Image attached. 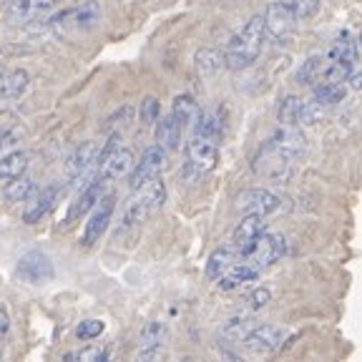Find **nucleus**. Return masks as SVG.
<instances>
[{
    "label": "nucleus",
    "instance_id": "obj_1",
    "mask_svg": "<svg viewBox=\"0 0 362 362\" xmlns=\"http://www.w3.org/2000/svg\"><path fill=\"white\" fill-rule=\"evenodd\" d=\"M302 151H305V136L297 134L292 126H287L282 134L272 136L269 141L257 151L252 169L262 179L277 181L279 184V181L289 179L294 161L300 158Z\"/></svg>",
    "mask_w": 362,
    "mask_h": 362
},
{
    "label": "nucleus",
    "instance_id": "obj_2",
    "mask_svg": "<svg viewBox=\"0 0 362 362\" xmlns=\"http://www.w3.org/2000/svg\"><path fill=\"white\" fill-rule=\"evenodd\" d=\"M264 23H262V16L249 18V23L234 35L224 48V66L232 68V71H242V68H249L252 63L259 58L262 48H264Z\"/></svg>",
    "mask_w": 362,
    "mask_h": 362
},
{
    "label": "nucleus",
    "instance_id": "obj_3",
    "mask_svg": "<svg viewBox=\"0 0 362 362\" xmlns=\"http://www.w3.org/2000/svg\"><path fill=\"white\" fill-rule=\"evenodd\" d=\"M166 204V184L158 176L148 179L144 187L134 189L124 206V226H141L151 214Z\"/></svg>",
    "mask_w": 362,
    "mask_h": 362
},
{
    "label": "nucleus",
    "instance_id": "obj_4",
    "mask_svg": "<svg viewBox=\"0 0 362 362\" xmlns=\"http://www.w3.org/2000/svg\"><path fill=\"white\" fill-rule=\"evenodd\" d=\"M98 158H101V144L98 141H83L66 161L68 179L76 181V187L78 189H83L86 179H96L93 169L98 166Z\"/></svg>",
    "mask_w": 362,
    "mask_h": 362
},
{
    "label": "nucleus",
    "instance_id": "obj_5",
    "mask_svg": "<svg viewBox=\"0 0 362 362\" xmlns=\"http://www.w3.org/2000/svg\"><path fill=\"white\" fill-rule=\"evenodd\" d=\"M284 252H287L284 237L264 232L255 244H252V247L247 249V252H244V255H239V259L247 262L249 267H255L257 272H262V269H267V267L274 264V262L282 259Z\"/></svg>",
    "mask_w": 362,
    "mask_h": 362
},
{
    "label": "nucleus",
    "instance_id": "obj_6",
    "mask_svg": "<svg viewBox=\"0 0 362 362\" xmlns=\"http://www.w3.org/2000/svg\"><path fill=\"white\" fill-rule=\"evenodd\" d=\"M234 209L242 216H269L282 209V199L269 189H244L234 199Z\"/></svg>",
    "mask_w": 362,
    "mask_h": 362
},
{
    "label": "nucleus",
    "instance_id": "obj_7",
    "mask_svg": "<svg viewBox=\"0 0 362 362\" xmlns=\"http://www.w3.org/2000/svg\"><path fill=\"white\" fill-rule=\"evenodd\" d=\"M297 21L300 18L294 16L287 6H282L279 0L269 3L262 16V23H264V33L269 35L274 43H289L292 35L297 33Z\"/></svg>",
    "mask_w": 362,
    "mask_h": 362
},
{
    "label": "nucleus",
    "instance_id": "obj_8",
    "mask_svg": "<svg viewBox=\"0 0 362 362\" xmlns=\"http://www.w3.org/2000/svg\"><path fill=\"white\" fill-rule=\"evenodd\" d=\"M119 134L111 136V141H108L106 148H101V158H98V174L103 181L108 179H121V176H126L131 169H134L136 158H134V151L131 148H124V146H116L113 144V139H116Z\"/></svg>",
    "mask_w": 362,
    "mask_h": 362
},
{
    "label": "nucleus",
    "instance_id": "obj_9",
    "mask_svg": "<svg viewBox=\"0 0 362 362\" xmlns=\"http://www.w3.org/2000/svg\"><path fill=\"white\" fill-rule=\"evenodd\" d=\"M284 339H287V329L277 325H255L244 334L242 345L249 355H272L284 345Z\"/></svg>",
    "mask_w": 362,
    "mask_h": 362
},
{
    "label": "nucleus",
    "instance_id": "obj_10",
    "mask_svg": "<svg viewBox=\"0 0 362 362\" xmlns=\"http://www.w3.org/2000/svg\"><path fill=\"white\" fill-rule=\"evenodd\" d=\"M58 8V0H11L6 3V16L13 25H28L48 18Z\"/></svg>",
    "mask_w": 362,
    "mask_h": 362
},
{
    "label": "nucleus",
    "instance_id": "obj_11",
    "mask_svg": "<svg viewBox=\"0 0 362 362\" xmlns=\"http://www.w3.org/2000/svg\"><path fill=\"white\" fill-rule=\"evenodd\" d=\"M113 209H116V197L113 194H106V197L98 199L96 206H93V214H90V219L83 226V234H81V244L83 247H93L103 237V232L111 224Z\"/></svg>",
    "mask_w": 362,
    "mask_h": 362
},
{
    "label": "nucleus",
    "instance_id": "obj_12",
    "mask_svg": "<svg viewBox=\"0 0 362 362\" xmlns=\"http://www.w3.org/2000/svg\"><path fill=\"white\" fill-rule=\"evenodd\" d=\"M18 277L25 279V282L30 284H45L53 279V262L48 259V255H43V252H38V249H33V252H28V255H23L21 262H18Z\"/></svg>",
    "mask_w": 362,
    "mask_h": 362
},
{
    "label": "nucleus",
    "instance_id": "obj_13",
    "mask_svg": "<svg viewBox=\"0 0 362 362\" xmlns=\"http://www.w3.org/2000/svg\"><path fill=\"white\" fill-rule=\"evenodd\" d=\"M166 166V148L161 146H151L144 151L141 161L134 164V169L129 171V187L131 189H139L144 187L148 179L161 174V169Z\"/></svg>",
    "mask_w": 362,
    "mask_h": 362
},
{
    "label": "nucleus",
    "instance_id": "obj_14",
    "mask_svg": "<svg viewBox=\"0 0 362 362\" xmlns=\"http://www.w3.org/2000/svg\"><path fill=\"white\" fill-rule=\"evenodd\" d=\"M58 197H61V187L51 184V187H43L40 192H30L25 199V211H23V221L25 224H38L40 219L51 214L53 206H56Z\"/></svg>",
    "mask_w": 362,
    "mask_h": 362
},
{
    "label": "nucleus",
    "instance_id": "obj_15",
    "mask_svg": "<svg viewBox=\"0 0 362 362\" xmlns=\"http://www.w3.org/2000/svg\"><path fill=\"white\" fill-rule=\"evenodd\" d=\"M187 161L194 171H199V174L214 171L216 161H219V148H216V141L204 139V136H194L192 141L187 144Z\"/></svg>",
    "mask_w": 362,
    "mask_h": 362
},
{
    "label": "nucleus",
    "instance_id": "obj_16",
    "mask_svg": "<svg viewBox=\"0 0 362 362\" xmlns=\"http://www.w3.org/2000/svg\"><path fill=\"white\" fill-rule=\"evenodd\" d=\"M264 232H267L264 216H244L237 224V229L232 232V249L237 255H244Z\"/></svg>",
    "mask_w": 362,
    "mask_h": 362
},
{
    "label": "nucleus",
    "instance_id": "obj_17",
    "mask_svg": "<svg viewBox=\"0 0 362 362\" xmlns=\"http://www.w3.org/2000/svg\"><path fill=\"white\" fill-rule=\"evenodd\" d=\"M28 86H30V76L23 68L0 76V111H6L8 106L21 101V96L28 90Z\"/></svg>",
    "mask_w": 362,
    "mask_h": 362
},
{
    "label": "nucleus",
    "instance_id": "obj_18",
    "mask_svg": "<svg viewBox=\"0 0 362 362\" xmlns=\"http://www.w3.org/2000/svg\"><path fill=\"white\" fill-rule=\"evenodd\" d=\"M103 184L106 181L101 179V176H96V179H90V184H86L83 189H81V197L76 199L74 204H71V209H68V216H66V224H71V221H76L78 216H83L88 209H93L96 206V202L103 197Z\"/></svg>",
    "mask_w": 362,
    "mask_h": 362
},
{
    "label": "nucleus",
    "instance_id": "obj_19",
    "mask_svg": "<svg viewBox=\"0 0 362 362\" xmlns=\"http://www.w3.org/2000/svg\"><path fill=\"white\" fill-rule=\"evenodd\" d=\"M327 61L334 63L337 68H342V71H352V68L360 66V58H357V45L355 40L350 38V35H342V38H337L332 43V48L327 51Z\"/></svg>",
    "mask_w": 362,
    "mask_h": 362
},
{
    "label": "nucleus",
    "instance_id": "obj_20",
    "mask_svg": "<svg viewBox=\"0 0 362 362\" xmlns=\"http://www.w3.org/2000/svg\"><path fill=\"white\" fill-rule=\"evenodd\" d=\"M257 277H259V272L237 257V262L216 279V284H219V289H237V287H244L247 282H255Z\"/></svg>",
    "mask_w": 362,
    "mask_h": 362
},
{
    "label": "nucleus",
    "instance_id": "obj_21",
    "mask_svg": "<svg viewBox=\"0 0 362 362\" xmlns=\"http://www.w3.org/2000/svg\"><path fill=\"white\" fill-rule=\"evenodd\" d=\"M347 86L345 81H334V78H322L312 86V96H315V103L320 106H332V103H339L345 98Z\"/></svg>",
    "mask_w": 362,
    "mask_h": 362
},
{
    "label": "nucleus",
    "instance_id": "obj_22",
    "mask_svg": "<svg viewBox=\"0 0 362 362\" xmlns=\"http://www.w3.org/2000/svg\"><path fill=\"white\" fill-rule=\"evenodd\" d=\"M199 113H202V108H199V103L194 101L192 96H187V93H184V96L174 98V106H171V119L181 126V131L197 124Z\"/></svg>",
    "mask_w": 362,
    "mask_h": 362
},
{
    "label": "nucleus",
    "instance_id": "obj_23",
    "mask_svg": "<svg viewBox=\"0 0 362 362\" xmlns=\"http://www.w3.org/2000/svg\"><path fill=\"white\" fill-rule=\"evenodd\" d=\"M156 141L161 148H166V151H174V148H179L181 144V126L176 124L174 119L169 116H158L156 121Z\"/></svg>",
    "mask_w": 362,
    "mask_h": 362
},
{
    "label": "nucleus",
    "instance_id": "obj_24",
    "mask_svg": "<svg viewBox=\"0 0 362 362\" xmlns=\"http://www.w3.org/2000/svg\"><path fill=\"white\" fill-rule=\"evenodd\" d=\"M30 156L25 151H8L0 156V181L18 179L28 171Z\"/></svg>",
    "mask_w": 362,
    "mask_h": 362
},
{
    "label": "nucleus",
    "instance_id": "obj_25",
    "mask_svg": "<svg viewBox=\"0 0 362 362\" xmlns=\"http://www.w3.org/2000/svg\"><path fill=\"white\" fill-rule=\"evenodd\" d=\"M237 252H234L232 247H219V249H214L211 252V257H209V262H206V277L209 279H219L221 274H224L229 267L237 262Z\"/></svg>",
    "mask_w": 362,
    "mask_h": 362
},
{
    "label": "nucleus",
    "instance_id": "obj_26",
    "mask_svg": "<svg viewBox=\"0 0 362 362\" xmlns=\"http://www.w3.org/2000/svg\"><path fill=\"white\" fill-rule=\"evenodd\" d=\"M166 342V327L164 322H146V327L141 329V337H139V352H148V350H164Z\"/></svg>",
    "mask_w": 362,
    "mask_h": 362
},
{
    "label": "nucleus",
    "instance_id": "obj_27",
    "mask_svg": "<svg viewBox=\"0 0 362 362\" xmlns=\"http://www.w3.org/2000/svg\"><path fill=\"white\" fill-rule=\"evenodd\" d=\"M197 136H204V139H211L216 141L224 131V124H221V113L219 111H206V113H199L197 119Z\"/></svg>",
    "mask_w": 362,
    "mask_h": 362
},
{
    "label": "nucleus",
    "instance_id": "obj_28",
    "mask_svg": "<svg viewBox=\"0 0 362 362\" xmlns=\"http://www.w3.org/2000/svg\"><path fill=\"white\" fill-rule=\"evenodd\" d=\"M71 18H74L76 28H90V25H96L101 21V8H98L96 0H88V3H83V6L71 13Z\"/></svg>",
    "mask_w": 362,
    "mask_h": 362
},
{
    "label": "nucleus",
    "instance_id": "obj_29",
    "mask_svg": "<svg viewBox=\"0 0 362 362\" xmlns=\"http://www.w3.org/2000/svg\"><path fill=\"white\" fill-rule=\"evenodd\" d=\"M30 192H33V181H30L28 176L23 174V176H18V179L6 181V189H3V197H6L8 202L18 204V202H25Z\"/></svg>",
    "mask_w": 362,
    "mask_h": 362
},
{
    "label": "nucleus",
    "instance_id": "obj_30",
    "mask_svg": "<svg viewBox=\"0 0 362 362\" xmlns=\"http://www.w3.org/2000/svg\"><path fill=\"white\" fill-rule=\"evenodd\" d=\"M221 66H224V56L214 48H202L197 53V71L202 76H214Z\"/></svg>",
    "mask_w": 362,
    "mask_h": 362
},
{
    "label": "nucleus",
    "instance_id": "obj_31",
    "mask_svg": "<svg viewBox=\"0 0 362 362\" xmlns=\"http://www.w3.org/2000/svg\"><path fill=\"white\" fill-rule=\"evenodd\" d=\"M300 103L302 98L297 96H287L282 103H279V124L282 126H294L297 119H300Z\"/></svg>",
    "mask_w": 362,
    "mask_h": 362
},
{
    "label": "nucleus",
    "instance_id": "obj_32",
    "mask_svg": "<svg viewBox=\"0 0 362 362\" xmlns=\"http://www.w3.org/2000/svg\"><path fill=\"white\" fill-rule=\"evenodd\" d=\"M66 360H78V362H103V360H108V350H106V347L90 345V347H83V350L68 352Z\"/></svg>",
    "mask_w": 362,
    "mask_h": 362
},
{
    "label": "nucleus",
    "instance_id": "obj_33",
    "mask_svg": "<svg viewBox=\"0 0 362 362\" xmlns=\"http://www.w3.org/2000/svg\"><path fill=\"white\" fill-rule=\"evenodd\" d=\"M279 3H282V6H287L297 18L315 16L317 8H320V0H279Z\"/></svg>",
    "mask_w": 362,
    "mask_h": 362
},
{
    "label": "nucleus",
    "instance_id": "obj_34",
    "mask_svg": "<svg viewBox=\"0 0 362 362\" xmlns=\"http://www.w3.org/2000/svg\"><path fill=\"white\" fill-rule=\"evenodd\" d=\"M23 136H25V131H23L21 126H13V129L0 131V156L8 153V151H13V148L21 144Z\"/></svg>",
    "mask_w": 362,
    "mask_h": 362
},
{
    "label": "nucleus",
    "instance_id": "obj_35",
    "mask_svg": "<svg viewBox=\"0 0 362 362\" xmlns=\"http://www.w3.org/2000/svg\"><path fill=\"white\" fill-rule=\"evenodd\" d=\"M255 327V320H232V322L224 327V337H234V342H242L244 334Z\"/></svg>",
    "mask_w": 362,
    "mask_h": 362
},
{
    "label": "nucleus",
    "instance_id": "obj_36",
    "mask_svg": "<svg viewBox=\"0 0 362 362\" xmlns=\"http://www.w3.org/2000/svg\"><path fill=\"white\" fill-rule=\"evenodd\" d=\"M103 329H106V325L101 320H83L78 325V329H76V334H78V339H96L103 334Z\"/></svg>",
    "mask_w": 362,
    "mask_h": 362
},
{
    "label": "nucleus",
    "instance_id": "obj_37",
    "mask_svg": "<svg viewBox=\"0 0 362 362\" xmlns=\"http://www.w3.org/2000/svg\"><path fill=\"white\" fill-rule=\"evenodd\" d=\"M158 119V101L156 98H144V103H141V124L144 126H148V124H153V121Z\"/></svg>",
    "mask_w": 362,
    "mask_h": 362
},
{
    "label": "nucleus",
    "instance_id": "obj_38",
    "mask_svg": "<svg viewBox=\"0 0 362 362\" xmlns=\"http://www.w3.org/2000/svg\"><path fill=\"white\" fill-rule=\"evenodd\" d=\"M269 300H272V292L267 287L255 289V292L247 297V302H249V307H252V310H262V307L269 305Z\"/></svg>",
    "mask_w": 362,
    "mask_h": 362
},
{
    "label": "nucleus",
    "instance_id": "obj_39",
    "mask_svg": "<svg viewBox=\"0 0 362 362\" xmlns=\"http://www.w3.org/2000/svg\"><path fill=\"white\" fill-rule=\"evenodd\" d=\"M8 332H11V317H8V312L0 307V339H6Z\"/></svg>",
    "mask_w": 362,
    "mask_h": 362
},
{
    "label": "nucleus",
    "instance_id": "obj_40",
    "mask_svg": "<svg viewBox=\"0 0 362 362\" xmlns=\"http://www.w3.org/2000/svg\"><path fill=\"white\" fill-rule=\"evenodd\" d=\"M3 74H6V68H3V66H0V76H3Z\"/></svg>",
    "mask_w": 362,
    "mask_h": 362
},
{
    "label": "nucleus",
    "instance_id": "obj_41",
    "mask_svg": "<svg viewBox=\"0 0 362 362\" xmlns=\"http://www.w3.org/2000/svg\"><path fill=\"white\" fill-rule=\"evenodd\" d=\"M0 357H3V342H0Z\"/></svg>",
    "mask_w": 362,
    "mask_h": 362
}]
</instances>
